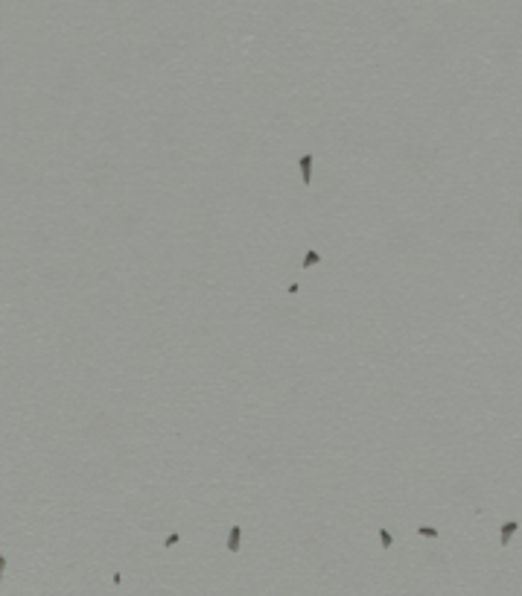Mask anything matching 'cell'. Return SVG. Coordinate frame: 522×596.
<instances>
[{
	"label": "cell",
	"instance_id": "obj_1",
	"mask_svg": "<svg viewBox=\"0 0 522 596\" xmlns=\"http://www.w3.org/2000/svg\"><path fill=\"white\" fill-rule=\"evenodd\" d=\"M312 161H315L312 155H300V158H298V164H300V181H303L306 187L312 184Z\"/></svg>",
	"mask_w": 522,
	"mask_h": 596
},
{
	"label": "cell",
	"instance_id": "obj_2",
	"mask_svg": "<svg viewBox=\"0 0 522 596\" xmlns=\"http://www.w3.org/2000/svg\"><path fill=\"white\" fill-rule=\"evenodd\" d=\"M517 529H520V523H517V520L502 523V529H499V535H502V538H499V543H502V546H508V541L514 538V532H517Z\"/></svg>",
	"mask_w": 522,
	"mask_h": 596
},
{
	"label": "cell",
	"instance_id": "obj_3",
	"mask_svg": "<svg viewBox=\"0 0 522 596\" xmlns=\"http://www.w3.org/2000/svg\"><path fill=\"white\" fill-rule=\"evenodd\" d=\"M239 538H242V529H239V526H231V532H228V552H236V549H239Z\"/></svg>",
	"mask_w": 522,
	"mask_h": 596
},
{
	"label": "cell",
	"instance_id": "obj_4",
	"mask_svg": "<svg viewBox=\"0 0 522 596\" xmlns=\"http://www.w3.org/2000/svg\"><path fill=\"white\" fill-rule=\"evenodd\" d=\"M318 260H321V254H318V251H315V248H309V251H306V257H303V263H300V266H303V269H312V266H315V263H318Z\"/></svg>",
	"mask_w": 522,
	"mask_h": 596
},
{
	"label": "cell",
	"instance_id": "obj_5",
	"mask_svg": "<svg viewBox=\"0 0 522 596\" xmlns=\"http://www.w3.org/2000/svg\"><path fill=\"white\" fill-rule=\"evenodd\" d=\"M379 541H382V549H391V543H394V535H391L388 529H379Z\"/></svg>",
	"mask_w": 522,
	"mask_h": 596
},
{
	"label": "cell",
	"instance_id": "obj_6",
	"mask_svg": "<svg viewBox=\"0 0 522 596\" xmlns=\"http://www.w3.org/2000/svg\"><path fill=\"white\" fill-rule=\"evenodd\" d=\"M417 535H423V538H438V529H432V526H417Z\"/></svg>",
	"mask_w": 522,
	"mask_h": 596
},
{
	"label": "cell",
	"instance_id": "obj_7",
	"mask_svg": "<svg viewBox=\"0 0 522 596\" xmlns=\"http://www.w3.org/2000/svg\"><path fill=\"white\" fill-rule=\"evenodd\" d=\"M178 538H181L178 532H170V538L164 541V546H175V543H178Z\"/></svg>",
	"mask_w": 522,
	"mask_h": 596
},
{
	"label": "cell",
	"instance_id": "obj_8",
	"mask_svg": "<svg viewBox=\"0 0 522 596\" xmlns=\"http://www.w3.org/2000/svg\"><path fill=\"white\" fill-rule=\"evenodd\" d=\"M520 225H522V217H520Z\"/></svg>",
	"mask_w": 522,
	"mask_h": 596
},
{
	"label": "cell",
	"instance_id": "obj_9",
	"mask_svg": "<svg viewBox=\"0 0 522 596\" xmlns=\"http://www.w3.org/2000/svg\"><path fill=\"white\" fill-rule=\"evenodd\" d=\"M458 3H461V0H458Z\"/></svg>",
	"mask_w": 522,
	"mask_h": 596
}]
</instances>
